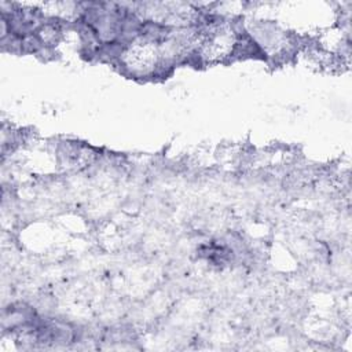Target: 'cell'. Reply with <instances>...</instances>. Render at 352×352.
Returning <instances> with one entry per match:
<instances>
[{
	"instance_id": "cell-1",
	"label": "cell",
	"mask_w": 352,
	"mask_h": 352,
	"mask_svg": "<svg viewBox=\"0 0 352 352\" xmlns=\"http://www.w3.org/2000/svg\"><path fill=\"white\" fill-rule=\"evenodd\" d=\"M161 40L139 33L122 44L117 65L121 70L133 78H154L166 74V67L161 52Z\"/></svg>"
}]
</instances>
